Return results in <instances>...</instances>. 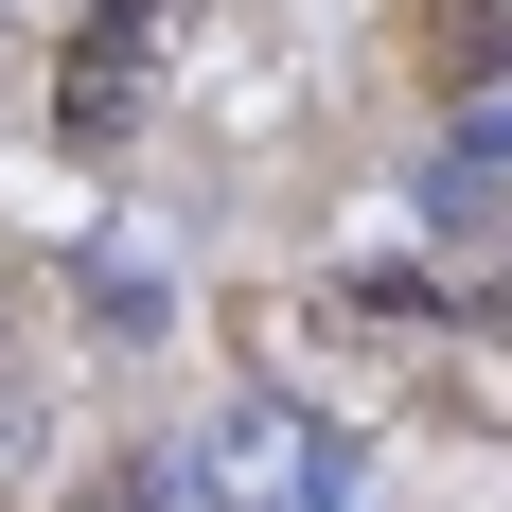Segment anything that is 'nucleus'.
<instances>
[{
    "mask_svg": "<svg viewBox=\"0 0 512 512\" xmlns=\"http://www.w3.org/2000/svg\"><path fill=\"white\" fill-rule=\"evenodd\" d=\"M142 89H159V0H89V53H71V142H106Z\"/></svg>",
    "mask_w": 512,
    "mask_h": 512,
    "instance_id": "nucleus-1",
    "label": "nucleus"
},
{
    "mask_svg": "<svg viewBox=\"0 0 512 512\" xmlns=\"http://www.w3.org/2000/svg\"><path fill=\"white\" fill-rule=\"evenodd\" d=\"M71 512H212V477H195V460H106Z\"/></svg>",
    "mask_w": 512,
    "mask_h": 512,
    "instance_id": "nucleus-2",
    "label": "nucleus"
},
{
    "mask_svg": "<svg viewBox=\"0 0 512 512\" xmlns=\"http://www.w3.org/2000/svg\"><path fill=\"white\" fill-rule=\"evenodd\" d=\"M89 318H106V336H159V318H177V283H159V265H124V248H89Z\"/></svg>",
    "mask_w": 512,
    "mask_h": 512,
    "instance_id": "nucleus-3",
    "label": "nucleus"
},
{
    "mask_svg": "<svg viewBox=\"0 0 512 512\" xmlns=\"http://www.w3.org/2000/svg\"><path fill=\"white\" fill-rule=\"evenodd\" d=\"M442 159H495V177H512V89H477V106H460V142H442Z\"/></svg>",
    "mask_w": 512,
    "mask_h": 512,
    "instance_id": "nucleus-4",
    "label": "nucleus"
}]
</instances>
